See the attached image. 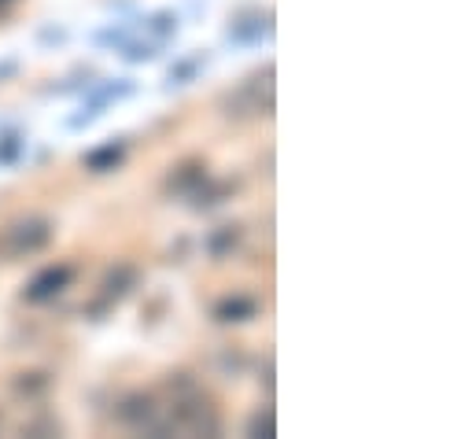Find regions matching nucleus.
I'll return each mask as SVG.
<instances>
[{
  "label": "nucleus",
  "instance_id": "obj_1",
  "mask_svg": "<svg viewBox=\"0 0 476 439\" xmlns=\"http://www.w3.org/2000/svg\"><path fill=\"white\" fill-rule=\"evenodd\" d=\"M52 236L48 222H41V218H30V222H19L4 233V240H0V248H4L8 255H30L38 248H45Z\"/></svg>",
  "mask_w": 476,
  "mask_h": 439
},
{
  "label": "nucleus",
  "instance_id": "obj_2",
  "mask_svg": "<svg viewBox=\"0 0 476 439\" xmlns=\"http://www.w3.org/2000/svg\"><path fill=\"white\" fill-rule=\"evenodd\" d=\"M67 281H71V266H55V269H45L41 277L30 285V295L34 303H41V299H48V295H55V292H63L67 288Z\"/></svg>",
  "mask_w": 476,
  "mask_h": 439
},
{
  "label": "nucleus",
  "instance_id": "obj_3",
  "mask_svg": "<svg viewBox=\"0 0 476 439\" xmlns=\"http://www.w3.org/2000/svg\"><path fill=\"white\" fill-rule=\"evenodd\" d=\"M119 159H122V148L111 145V148H104V152H93V155H89V167H93V170H104V167H111V162H119Z\"/></svg>",
  "mask_w": 476,
  "mask_h": 439
},
{
  "label": "nucleus",
  "instance_id": "obj_4",
  "mask_svg": "<svg viewBox=\"0 0 476 439\" xmlns=\"http://www.w3.org/2000/svg\"><path fill=\"white\" fill-rule=\"evenodd\" d=\"M251 311H255V303H251V299H237V303L230 299V303L221 307V314H251Z\"/></svg>",
  "mask_w": 476,
  "mask_h": 439
},
{
  "label": "nucleus",
  "instance_id": "obj_5",
  "mask_svg": "<svg viewBox=\"0 0 476 439\" xmlns=\"http://www.w3.org/2000/svg\"><path fill=\"white\" fill-rule=\"evenodd\" d=\"M251 432H266V435H273V418H255V421H251Z\"/></svg>",
  "mask_w": 476,
  "mask_h": 439
}]
</instances>
